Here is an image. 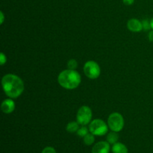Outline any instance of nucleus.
I'll use <instances>...</instances> for the list:
<instances>
[{
    "label": "nucleus",
    "mask_w": 153,
    "mask_h": 153,
    "mask_svg": "<svg viewBox=\"0 0 153 153\" xmlns=\"http://www.w3.org/2000/svg\"><path fill=\"white\" fill-rule=\"evenodd\" d=\"M15 107H16V105L11 98L4 100L1 105V111L3 113L6 114H9L13 112V111L15 110Z\"/></svg>",
    "instance_id": "nucleus-9"
},
{
    "label": "nucleus",
    "mask_w": 153,
    "mask_h": 153,
    "mask_svg": "<svg viewBox=\"0 0 153 153\" xmlns=\"http://www.w3.org/2000/svg\"><path fill=\"white\" fill-rule=\"evenodd\" d=\"M108 126L111 131L119 132L124 127L123 117L118 112H113L108 118Z\"/></svg>",
    "instance_id": "nucleus-3"
},
{
    "label": "nucleus",
    "mask_w": 153,
    "mask_h": 153,
    "mask_svg": "<svg viewBox=\"0 0 153 153\" xmlns=\"http://www.w3.org/2000/svg\"><path fill=\"white\" fill-rule=\"evenodd\" d=\"M80 128L79 127V123L76 121H73V122H70L68 124H67V127H66V129L68 132L70 133H75L77 132V131L79 130V128Z\"/></svg>",
    "instance_id": "nucleus-11"
},
{
    "label": "nucleus",
    "mask_w": 153,
    "mask_h": 153,
    "mask_svg": "<svg viewBox=\"0 0 153 153\" xmlns=\"http://www.w3.org/2000/svg\"><path fill=\"white\" fill-rule=\"evenodd\" d=\"M123 2L126 5H131L134 2V0H123Z\"/></svg>",
    "instance_id": "nucleus-19"
},
{
    "label": "nucleus",
    "mask_w": 153,
    "mask_h": 153,
    "mask_svg": "<svg viewBox=\"0 0 153 153\" xmlns=\"http://www.w3.org/2000/svg\"><path fill=\"white\" fill-rule=\"evenodd\" d=\"M110 143L108 141H100L92 148V153H109Z\"/></svg>",
    "instance_id": "nucleus-7"
},
{
    "label": "nucleus",
    "mask_w": 153,
    "mask_h": 153,
    "mask_svg": "<svg viewBox=\"0 0 153 153\" xmlns=\"http://www.w3.org/2000/svg\"><path fill=\"white\" fill-rule=\"evenodd\" d=\"M92 111L88 106L83 105L78 110L76 120L81 126H86L91 123L92 119Z\"/></svg>",
    "instance_id": "nucleus-6"
},
{
    "label": "nucleus",
    "mask_w": 153,
    "mask_h": 153,
    "mask_svg": "<svg viewBox=\"0 0 153 153\" xmlns=\"http://www.w3.org/2000/svg\"><path fill=\"white\" fill-rule=\"evenodd\" d=\"M119 139V137H118V134H117V132L112 131L111 132L108 133L106 137V140L110 144H114V143H117V140Z\"/></svg>",
    "instance_id": "nucleus-12"
},
{
    "label": "nucleus",
    "mask_w": 153,
    "mask_h": 153,
    "mask_svg": "<svg viewBox=\"0 0 153 153\" xmlns=\"http://www.w3.org/2000/svg\"><path fill=\"white\" fill-rule=\"evenodd\" d=\"M142 23H143V29L149 30L151 28L150 21L147 20V19H144V20L142 22Z\"/></svg>",
    "instance_id": "nucleus-16"
},
{
    "label": "nucleus",
    "mask_w": 153,
    "mask_h": 153,
    "mask_svg": "<svg viewBox=\"0 0 153 153\" xmlns=\"http://www.w3.org/2000/svg\"><path fill=\"white\" fill-rule=\"evenodd\" d=\"M81 82V75L74 70H64L58 76V84L67 90L76 89L79 86Z\"/></svg>",
    "instance_id": "nucleus-2"
},
{
    "label": "nucleus",
    "mask_w": 153,
    "mask_h": 153,
    "mask_svg": "<svg viewBox=\"0 0 153 153\" xmlns=\"http://www.w3.org/2000/svg\"><path fill=\"white\" fill-rule=\"evenodd\" d=\"M67 67H68V69H70V70H76V68L78 67L77 61L75 59L69 60V61L67 62Z\"/></svg>",
    "instance_id": "nucleus-15"
},
{
    "label": "nucleus",
    "mask_w": 153,
    "mask_h": 153,
    "mask_svg": "<svg viewBox=\"0 0 153 153\" xmlns=\"http://www.w3.org/2000/svg\"><path fill=\"white\" fill-rule=\"evenodd\" d=\"M88 131H89V130H88V128H87V127H85V126H82V127H80V128H79V130L77 131L76 134H77V135H79V137H84L89 133Z\"/></svg>",
    "instance_id": "nucleus-14"
},
{
    "label": "nucleus",
    "mask_w": 153,
    "mask_h": 153,
    "mask_svg": "<svg viewBox=\"0 0 153 153\" xmlns=\"http://www.w3.org/2000/svg\"><path fill=\"white\" fill-rule=\"evenodd\" d=\"M84 73L90 79H96L100 77L101 69L98 63L94 61H88L84 65Z\"/></svg>",
    "instance_id": "nucleus-5"
},
{
    "label": "nucleus",
    "mask_w": 153,
    "mask_h": 153,
    "mask_svg": "<svg viewBox=\"0 0 153 153\" xmlns=\"http://www.w3.org/2000/svg\"><path fill=\"white\" fill-rule=\"evenodd\" d=\"M108 126L100 119H95L90 123L89 131L96 136L105 135L108 133Z\"/></svg>",
    "instance_id": "nucleus-4"
},
{
    "label": "nucleus",
    "mask_w": 153,
    "mask_h": 153,
    "mask_svg": "<svg viewBox=\"0 0 153 153\" xmlns=\"http://www.w3.org/2000/svg\"><path fill=\"white\" fill-rule=\"evenodd\" d=\"M127 28L132 32H140L143 30V23L139 19L132 18L127 22Z\"/></svg>",
    "instance_id": "nucleus-8"
},
{
    "label": "nucleus",
    "mask_w": 153,
    "mask_h": 153,
    "mask_svg": "<svg viewBox=\"0 0 153 153\" xmlns=\"http://www.w3.org/2000/svg\"><path fill=\"white\" fill-rule=\"evenodd\" d=\"M7 61V57L4 55L3 52H1V55H0V62H1V65L3 66Z\"/></svg>",
    "instance_id": "nucleus-18"
},
{
    "label": "nucleus",
    "mask_w": 153,
    "mask_h": 153,
    "mask_svg": "<svg viewBox=\"0 0 153 153\" xmlns=\"http://www.w3.org/2000/svg\"><path fill=\"white\" fill-rule=\"evenodd\" d=\"M111 150L113 153H128V148L126 146L119 142L113 144Z\"/></svg>",
    "instance_id": "nucleus-10"
},
{
    "label": "nucleus",
    "mask_w": 153,
    "mask_h": 153,
    "mask_svg": "<svg viewBox=\"0 0 153 153\" xmlns=\"http://www.w3.org/2000/svg\"><path fill=\"white\" fill-rule=\"evenodd\" d=\"M0 17H1V22H0V24H3V22H4V13H3L2 11L0 12Z\"/></svg>",
    "instance_id": "nucleus-21"
},
{
    "label": "nucleus",
    "mask_w": 153,
    "mask_h": 153,
    "mask_svg": "<svg viewBox=\"0 0 153 153\" xmlns=\"http://www.w3.org/2000/svg\"><path fill=\"white\" fill-rule=\"evenodd\" d=\"M94 134H93L92 133H88L86 136L83 137V141L84 143L87 146H91L95 141V137H94Z\"/></svg>",
    "instance_id": "nucleus-13"
},
{
    "label": "nucleus",
    "mask_w": 153,
    "mask_h": 153,
    "mask_svg": "<svg viewBox=\"0 0 153 153\" xmlns=\"http://www.w3.org/2000/svg\"><path fill=\"white\" fill-rule=\"evenodd\" d=\"M148 38L151 42H153V30L149 31V34H148Z\"/></svg>",
    "instance_id": "nucleus-20"
},
{
    "label": "nucleus",
    "mask_w": 153,
    "mask_h": 153,
    "mask_svg": "<svg viewBox=\"0 0 153 153\" xmlns=\"http://www.w3.org/2000/svg\"><path fill=\"white\" fill-rule=\"evenodd\" d=\"M41 153H56V151L52 146H47V147L43 149Z\"/></svg>",
    "instance_id": "nucleus-17"
},
{
    "label": "nucleus",
    "mask_w": 153,
    "mask_h": 153,
    "mask_svg": "<svg viewBox=\"0 0 153 153\" xmlns=\"http://www.w3.org/2000/svg\"><path fill=\"white\" fill-rule=\"evenodd\" d=\"M3 91L4 94L11 99L18 98L24 91L23 81L16 75L8 73L4 75L1 79Z\"/></svg>",
    "instance_id": "nucleus-1"
},
{
    "label": "nucleus",
    "mask_w": 153,
    "mask_h": 153,
    "mask_svg": "<svg viewBox=\"0 0 153 153\" xmlns=\"http://www.w3.org/2000/svg\"><path fill=\"white\" fill-rule=\"evenodd\" d=\"M150 26H151V28H152V30H153V17L150 19Z\"/></svg>",
    "instance_id": "nucleus-22"
}]
</instances>
